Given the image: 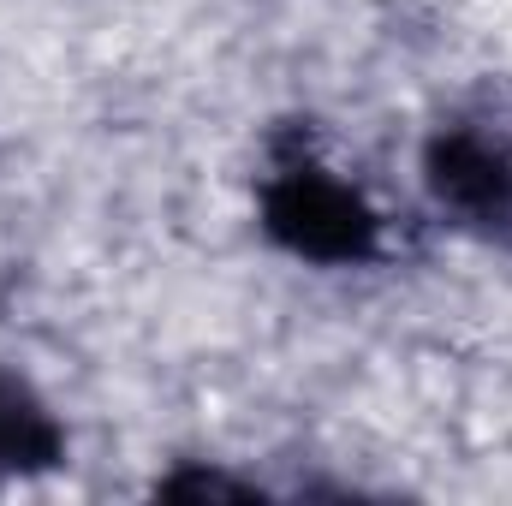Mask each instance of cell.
<instances>
[{
    "label": "cell",
    "instance_id": "1",
    "mask_svg": "<svg viewBox=\"0 0 512 506\" xmlns=\"http://www.w3.org/2000/svg\"><path fill=\"white\" fill-rule=\"evenodd\" d=\"M262 233L316 268H358L382 251V215L358 185L310 155H286L262 179Z\"/></svg>",
    "mask_w": 512,
    "mask_h": 506
},
{
    "label": "cell",
    "instance_id": "2",
    "mask_svg": "<svg viewBox=\"0 0 512 506\" xmlns=\"http://www.w3.org/2000/svg\"><path fill=\"white\" fill-rule=\"evenodd\" d=\"M429 197L471 233L483 239H512V143L489 137L477 126L435 131L423 155Z\"/></svg>",
    "mask_w": 512,
    "mask_h": 506
},
{
    "label": "cell",
    "instance_id": "3",
    "mask_svg": "<svg viewBox=\"0 0 512 506\" xmlns=\"http://www.w3.org/2000/svg\"><path fill=\"white\" fill-rule=\"evenodd\" d=\"M66 465V429L60 417L24 387V381L0 376V471L6 477H36Z\"/></svg>",
    "mask_w": 512,
    "mask_h": 506
},
{
    "label": "cell",
    "instance_id": "4",
    "mask_svg": "<svg viewBox=\"0 0 512 506\" xmlns=\"http://www.w3.org/2000/svg\"><path fill=\"white\" fill-rule=\"evenodd\" d=\"M155 495H173V501H251V483H233L221 471H173L155 483Z\"/></svg>",
    "mask_w": 512,
    "mask_h": 506
}]
</instances>
